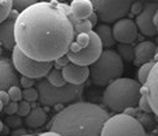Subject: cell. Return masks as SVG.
Segmentation results:
<instances>
[{"instance_id":"1","label":"cell","mask_w":158,"mask_h":136,"mask_svg":"<svg viewBox=\"0 0 158 136\" xmlns=\"http://www.w3.org/2000/svg\"><path fill=\"white\" fill-rule=\"evenodd\" d=\"M69 5L38 2L18 14L15 23L16 45L26 56L53 62L65 56L74 40Z\"/></svg>"},{"instance_id":"2","label":"cell","mask_w":158,"mask_h":136,"mask_svg":"<svg viewBox=\"0 0 158 136\" xmlns=\"http://www.w3.org/2000/svg\"><path fill=\"white\" fill-rule=\"evenodd\" d=\"M109 113L102 106L78 101L60 110L52 118L49 131L61 136H101V130Z\"/></svg>"},{"instance_id":"3","label":"cell","mask_w":158,"mask_h":136,"mask_svg":"<svg viewBox=\"0 0 158 136\" xmlns=\"http://www.w3.org/2000/svg\"><path fill=\"white\" fill-rule=\"evenodd\" d=\"M141 84L130 78H117L108 84L102 93V102L108 109L123 113L124 109L137 106Z\"/></svg>"},{"instance_id":"4","label":"cell","mask_w":158,"mask_h":136,"mask_svg":"<svg viewBox=\"0 0 158 136\" xmlns=\"http://www.w3.org/2000/svg\"><path fill=\"white\" fill-rule=\"evenodd\" d=\"M123 60L114 49H104L100 57L91 65L89 76L96 86H108L123 74Z\"/></svg>"},{"instance_id":"5","label":"cell","mask_w":158,"mask_h":136,"mask_svg":"<svg viewBox=\"0 0 158 136\" xmlns=\"http://www.w3.org/2000/svg\"><path fill=\"white\" fill-rule=\"evenodd\" d=\"M38 100L44 106H55L57 104H68L75 100H81L83 96V84H69L66 83L62 87H56L48 83L47 79H39L36 82Z\"/></svg>"},{"instance_id":"6","label":"cell","mask_w":158,"mask_h":136,"mask_svg":"<svg viewBox=\"0 0 158 136\" xmlns=\"http://www.w3.org/2000/svg\"><path fill=\"white\" fill-rule=\"evenodd\" d=\"M101 136H145V130L135 117L118 113L105 121Z\"/></svg>"},{"instance_id":"7","label":"cell","mask_w":158,"mask_h":136,"mask_svg":"<svg viewBox=\"0 0 158 136\" xmlns=\"http://www.w3.org/2000/svg\"><path fill=\"white\" fill-rule=\"evenodd\" d=\"M12 64L16 71L22 74V76L34 78V79L45 78L49 70L53 68V62L34 60V58L26 56L17 45L12 49Z\"/></svg>"},{"instance_id":"8","label":"cell","mask_w":158,"mask_h":136,"mask_svg":"<svg viewBox=\"0 0 158 136\" xmlns=\"http://www.w3.org/2000/svg\"><path fill=\"white\" fill-rule=\"evenodd\" d=\"M94 6V12L102 23L115 22L124 18L135 0H89Z\"/></svg>"},{"instance_id":"9","label":"cell","mask_w":158,"mask_h":136,"mask_svg":"<svg viewBox=\"0 0 158 136\" xmlns=\"http://www.w3.org/2000/svg\"><path fill=\"white\" fill-rule=\"evenodd\" d=\"M89 36H91V39H89V43L87 47H84L83 49L78 51V52L68 51L66 57L70 60V62L81 65V66H89V65H92L100 57V55L104 51L100 38L97 36V34L94 30L89 32Z\"/></svg>"},{"instance_id":"10","label":"cell","mask_w":158,"mask_h":136,"mask_svg":"<svg viewBox=\"0 0 158 136\" xmlns=\"http://www.w3.org/2000/svg\"><path fill=\"white\" fill-rule=\"evenodd\" d=\"M113 30V36L114 40L118 43H124V44H131L137 38V27L135 21L131 18H121L115 21L114 26L111 27Z\"/></svg>"},{"instance_id":"11","label":"cell","mask_w":158,"mask_h":136,"mask_svg":"<svg viewBox=\"0 0 158 136\" xmlns=\"http://www.w3.org/2000/svg\"><path fill=\"white\" fill-rule=\"evenodd\" d=\"M158 8L157 3H148L143 6V10L136 16L135 23L137 30L145 36H156L157 31L153 25V14L156 9Z\"/></svg>"},{"instance_id":"12","label":"cell","mask_w":158,"mask_h":136,"mask_svg":"<svg viewBox=\"0 0 158 136\" xmlns=\"http://www.w3.org/2000/svg\"><path fill=\"white\" fill-rule=\"evenodd\" d=\"M19 13L12 9L9 16L3 22H0V45L5 49H13L16 47L15 40V23Z\"/></svg>"},{"instance_id":"13","label":"cell","mask_w":158,"mask_h":136,"mask_svg":"<svg viewBox=\"0 0 158 136\" xmlns=\"http://www.w3.org/2000/svg\"><path fill=\"white\" fill-rule=\"evenodd\" d=\"M64 79L66 80L69 84H84V82L88 79L89 76V68L88 66H81L73 62H69L66 66H64L61 69Z\"/></svg>"},{"instance_id":"14","label":"cell","mask_w":158,"mask_h":136,"mask_svg":"<svg viewBox=\"0 0 158 136\" xmlns=\"http://www.w3.org/2000/svg\"><path fill=\"white\" fill-rule=\"evenodd\" d=\"M145 87L149 105L152 108V112L158 117V60L156 61L154 66L147 78Z\"/></svg>"},{"instance_id":"15","label":"cell","mask_w":158,"mask_h":136,"mask_svg":"<svg viewBox=\"0 0 158 136\" xmlns=\"http://www.w3.org/2000/svg\"><path fill=\"white\" fill-rule=\"evenodd\" d=\"M19 78H17L16 69L12 61L6 58H0V91L8 89L12 86H18Z\"/></svg>"},{"instance_id":"16","label":"cell","mask_w":158,"mask_h":136,"mask_svg":"<svg viewBox=\"0 0 158 136\" xmlns=\"http://www.w3.org/2000/svg\"><path fill=\"white\" fill-rule=\"evenodd\" d=\"M70 17L75 21L88 19V17L94 13V6L89 0H73L69 5Z\"/></svg>"},{"instance_id":"17","label":"cell","mask_w":158,"mask_h":136,"mask_svg":"<svg viewBox=\"0 0 158 136\" xmlns=\"http://www.w3.org/2000/svg\"><path fill=\"white\" fill-rule=\"evenodd\" d=\"M156 52H157V45L153 42H149V40L140 42L135 47V60H134V62L136 65H140V64H144V62L152 61V60H154Z\"/></svg>"},{"instance_id":"18","label":"cell","mask_w":158,"mask_h":136,"mask_svg":"<svg viewBox=\"0 0 158 136\" xmlns=\"http://www.w3.org/2000/svg\"><path fill=\"white\" fill-rule=\"evenodd\" d=\"M23 122L30 128H39L47 123V112L43 108L36 106L30 110V113L25 117Z\"/></svg>"},{"instance_id":"19","label":"cell","mask_w":158,"mask_h":136,"mask_svg":"<svg viewBox=\"0 0 158 136\" xmlns=\"http://www.w3.org/2000/svg\"><path fill=\"white\" fill-rule=\"evenodd\" d=\"M94 29H96L94 31L97 34V36L100 38V40L102 43V47H105V48L113 47L115 40H114V36H113V30H111V27L109 25L101 23V25H97Z\"/></svg>"},{"instance_id":"20","label":"cell","mask_w":158,"mask_h":136,"mask_svg":"<svg viewBox=\"0 0 158 136\" xmlns=\"http://www.w3.org/2000/svg\"><path fill=\"white\" fill-rule=\"evenodd\" d=\"M117 52L118 55L121 56L122 60L131 62L135 60V47H132L131 44H124V43H119L117 47Z\"/></svg>"},{"instance_id":"21","label":"cell","mask_w":158,"mask_h":136,"mask_svg":"<svg viewBox=\"0 0 158 136\" xmlns=\"http://www.w3.org/2000/svg\"><path fill=\"white\" fill-rule=\"evenodd\" d=\"M45 79L48 80V83H51L52 86H56V87H62L66 84V80L64 79V75H62V71L60 69H53L52 68L49 70V73L45 76Z\"/></svg>"},{"instance_id":"22","label":"cell","mask_w":158,"mask_h":136,"mask_svg":"<svg viewBox=\"0 0 158 136\" xmlns=\"http://www.w3.org/2000/svg\"><path fill=\"white\" fill-rule=\"evenodd\" d=\"M154 64H156L154 60L141 64L139 71H137V78H139V83H140V84H145L147 78H148V75H149V73H150V70H152V68L154 66Z\"/></svg>"},{"instance_id":"23","label":"cell","mask_w":158,"mask_h":136,"mask_svg":"<svg viewBox=\"0 0 158 136\" xmlns=\"http://www.w3.org/2000/svg\"><path fill=\"white\" fill-rule=\"evenodd\" d=\"M74 26V36L77 34H81V32H91L94 30V26L91 25V22L88 19H82V21H75L73 23Z\"/></svg>"},{"instance_id":"24","label":"cell","mask_w":158,"mask_h":136,"mask_svg":"<svg viewBox=\"0 0 158 136\" xmlns=\"http://www.w3.org/2000/svg\"><path fill=\"white\" fill-rule=\"evenodd\" d=\"M13 9V0H0V22L9 16Z\"/></svg>"},{"instance_id":"25","label":"cell","mask_w":158,"mask_h":136,"mask_svg":"<svg viewBox=\"0 0 158 136\" xmlns=\"http://www.w3.org/2000/svg\"><path fill=\"white\" fill-rule=\"evenodd\" d=\"M35 3H38V0H13V9H16L18 13H21L27 6Z\"/></svg>"},{"instance_id":"26","label":"cell","mask_w":158,"mask_h":136,"mask_svg":"<svg viewBox=\"0 0 158 136\" xmlns=\"http://www.w3.org/2000/svg\"><path fill=\"white\" fill-rule=\"evenodd\" d=\"M6 92H8V95H9L10 101L18 102V101L22 100V89L19 88L18 86H12V87H9L8 89H6Z\"/></svg>"},{"instance_id":"27","label":"cell","mask_w":158,"mask_h":136,"mask_svg":"<svg viewBox=\"0 0 158 136\" xmlns=\"http://www.w3.org/2000/svg\"><path fill=\"white\" fill-rule=\"evenodd\" d=\"M22 100L26 101H36L38 100V89L35 87H30V88H25L22 91Z\"/></svg>"},{"instance_id":"28","label":"cell","mask_w":158,"mask_h":136,"mask_svg":"<svg viewBox=\"0 0 158 136\" xmlns=\"http://www.w3.org/2000/svg\"><path fill=\"white\" fill-rule=\"evenodd\" d=\"M5 123H6V126H8L9 128L12 130H15V128H18V127H21L22 126V118L19 115H16V114H13V115H8V118L5 119Z\"/></svg>"},{"instance_id":"29","label":"cell","mask_w":158,"mask_h":136,"mask_svg":"<svg viewBox=\"0 0 158 136\" xmlns=\"http://www.w3.org/2000/svg\"><path fill=\"white\" fill-rule=\"evenodd\" d=\"M31 110V106H30V102L26 101V100H21L18 101V106H17V115L19 117H26Z\"/></svg>"},{"instance_id":"30","label":"cell","mask_w":158,"mask_h":136,"mask_svg":"<svg viewBox=\"0 0 158 136\" xmlns=\"http://www.w3.org/2000/svg\"><path fill=\"white\" fill-rule=\"evenodd\" d=\"M17 106H18V102L16 101H9L8 104H5V105L3 106V110L5 114L8 115H13L17 113Z\"/></svg>"},{"instance_id":"31","label":"cell","mask_w":158,"mask_h":136,"mask_svg":"<svg viewBox=\"0 0 158 136\" xmlns=\"http://www.w3.org/2000/svg\"><path fill=\"white\" fill-rule=\"evenodd\" d=\"M19 83L23 88H30V87H34L36 84V80L34 78H29V76H22L19 78Z\"/></svg>"},{"instance_id":"32","label":"cell","mask_w":158,"mask_h":136,"mask_svg":"<svg viewBox=\"0 0 158 136\" xmlns=\"http://www.w3.org/2000/svg\"><path fill=\"white\" fill-rule=\"evenodd\" d=\"M69 62H70V60L66 57V55H65V56H61V57H58V58H56V60L53 61L56 69H62L64 66H66Z\"/></svg>"},{"instance_id":"33","label":"cell","mask_w":158,"mask_h":136,"mask_svg":"<svg viewBox=\"0 0 158 136\" xmlns=\"http://www.w3.org/2000/svg\"><path fill=\"white\" fill-rule=\"evenodd\" d=\"M130 10H131V13H132V14H139V13L143 10V4L140 3V2H135L131 4V8H130Z\"/></svg>"},{"instance_id":"34","label":"cell","mask_w":158,"mask_h":136,"mask_svg":"<svg viewBox=\"0 0 158 136\" xmlns=\"http://www.w3.org/2000/svg\"><path fill=\"white\" fill-rule=\"evenodd\" d=\"M0 101H2L4 105L5 104H8L9 101H10V99H9V95H8V92H6L5 89H2L0 91Z\"/></svg>"},{"instance_id":"35","label":"cell","mask_w":158,"mask_h":136,"mask_svg":"<svg viewBox=\"0 0 158 136\" xmlns=\"http://www.w3.org/2000/svg\"><path fill=\"white\" fill-rule=\"evenodd\" d=\"M25 134H26V130L25 128H21V127L15 128V130H12V131H10V135L12 136H21V135H25Z\"/></svg>"},{"instance_id":"36","label":"cell","mask_w":158,"mask_h":136,"mask_svg":"<svg viewBox=\"0 0 158 136\" xmlns=\"http://www.w3.org/2000/svg\"><path fill=\"white\" fill-rule=\"evenodd\" d=\"M88 21L91 22V25L94 26V27H95V26H97V22H98V17H97V14H96L95 12L92 13V14L88 17Z\"/></svg>"},{"instance_id":"37","label":"cell","mask_w":158,"mask_h":136,"mask_svg":"<svg viewBox=\"0 0 158 136\" xmlns=\"http://www.w3.org/2000/svg\"><path fill=\"white\" fill-rule=\"evenodd\" d=\"M153 25H154L156 31H157V34H158V8L156 9L154 14H153Z\"/></svg>"},{"instance_id":"38","label":"cell","mask_w":158,"mask_h":136,"mask_svg":"<svg viewBox=\"0 0 158 136\" xmlns=\"http://www.w3.org/2000/svg\"><path fill=\"white\" fill-rule=\"evenodd\" d=\"M123 113H124V114H128V115L135 117V114H136V109H135L134 106H131V108L124 109V110H123Z\"/></svg>"},{"instance_id":"39","label":"cell","mask_w":158,"mask_h":136,"mask_svg":"<svg viewBox=\"0 0 158 136\" xmlns=\"http://www.w3.org/2000/svg\"><path fill=\"white\" fill-rule=\"evenodd\" d=\"M38 136H61V135L57 134V132H53V131H47V132H43V134L38 135Z\"/></svg>"},{"instance_id":"40","label":"cell","mask_w":158,"mask_h":136,"mask_svg":"<svg viewBox=\"0 0 158 136\" xmlns=\"http://www.w3.org/2000/svg\"><path fill=\"white\" fill-rule=\"evenodd\" d=\"M40 2H48V3H51V2H57V3H65V2H68V0H40Z\"/></svg>"},{"instance_id":"41","label":"cell","mask_w":158,"mask_h":136,"mask_svg":"<svg viewBox=\"0 0 158 136\" xmlns=\"http://www.w3.org/2000/svg\"><path fill=\"white\" fill-rule=\"evenodd\" d=\"M3 130H4V123H3V121L0 119V134L3 132Z\"/></svg>"},{"instance_id":"42","label":"cell","mask_w":158,"mask_h":136,"mask_svg":"<svg viewBox=\"0 0 158 136\" xmlns=\"http://www.w3.org/2000/svg\"><path fill=\"white\" fill-rule=\"evenodd\" d=\"M158 60V45H157V52H156V56H154V61Z\"/></svg>"},{"instance_id":"43","label":"cell","mask_w":158,"mask_h":136,"mask_svg":"<svg viewBox=\"0 0 158 136\" xmlns=\"http://www.w3.org/2000/svg\"><path fill=\"white\" fill-rule=\"evenodd\" d=\"M3 106H4V104L0 101V112H3Z\"/></svg>"},{"instance_id":"44","label":"cell","mask_w":158,"mask_h":136,"mask_svg":"<svg viewBox=\"0 0 158 136\" xmlns=\"http://www.w3.org/2000/svg\"><path fill=\"white\" fill-rule=\"evenodd\" d=\"M2 53H3V48H2V45H0V56H2Z\"/></svg>"},{"instance_id":"45","label":"cell","mask_w":158,"mask_h":136,"mask_svg":"<svg viewBox=\"0 0 158 136\" xmlns=\"http://www.w3.org/2000/svg\"><path fill=\"white\" fill-rule=\"evenodd\" d=\"M21 136H34V135H30V134H25V135H21Z\"/></svg>"}]
</instances>
